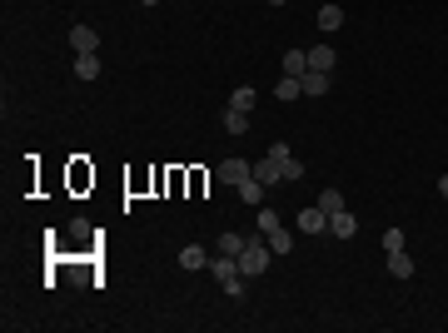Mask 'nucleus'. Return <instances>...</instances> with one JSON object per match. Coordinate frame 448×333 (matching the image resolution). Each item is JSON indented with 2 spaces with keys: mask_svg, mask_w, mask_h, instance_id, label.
Wrapping results in <instances>:
<instances>
[{
  "mask_svg": "<svg viewBox=\"0 0 448 333\" xmlns=\"http://www.w3.org/2000/svg\"><path fill=\"white\" fill-rule=\"evenodd\" d=\"M209 273L219 278V288H224V293H235V298L245 293V273H240V264H235L230 254H214V259H209Z\"/></svg>",
  "mask_w": 448,
  "mask_h": 333,
  "instance_id": "f257e3e1",
  "label": "nucleus"
},
{
  "mask_svg": "<svg viewBox=\"0 0 448 333\" xmlns=\"http://www.w3.org/2000/svg\"><path fill=\"white\" fill-rule=\"evenodd\" d=\"M259 239H264V234H259ZM259 239H250V244H245V254L235 259L245 278H259V273L269 269V259H274V249H269V244H259Z\"/></svg>",
  "mask_w": 448,
  "mask_h": 333,
  "instance_id": "f03ea898",
  "label": "nucleus"
},
{
  "mask_svg": "<svg viewBox=\"0 0 448 333\" xmlns=\"http://www.w3.org/2000/svg\"><path fill=\"white\" fill-rule=\"evenodd\" d=\"M70 50L75 55H95L100 50V30L95 26H70Z\"/></svg>",
  "mask_w": 448,
  "mask_h": 333,
  "instance_id": "7ed1b4c3",
  "label": "nucleus"
},
{
  "mask_svg": "<svg viewBox=\"0 0 448 333\" xmlns=\"http://www.w3.org/2000/svg\"><path fill=\"white\" fill-rule=\"evenodd\" d=\"M254 174V159H219V184H245Z\"/></svg>",
  "mask_w": 448,
  "mask_h": 333,
  "instance_id": "20e7f679",
  "label": "nucleus"
},
{
  "mask_svg": "<svg viewBox=\"0 0 448 333\" xmlns=\"http://www.w3.org/2000/svg\"><path fill=\"white\" fill-rule=\"evenodd\" d=\"M329 234H334V239H354V234H359V219H354L349 209H339V214H329Z\"/></svg>",
  "mask_w": 448,
  "mask_h": 333,
  "instance_id": "39448f33",
  "label": "nucleus"
},
{
  "mask_svg": "<svg viewBox=\"0 0 448 333\" xmlns=\"http://www.w3.org/2000/svg\"><path fill=\"white\" fill-rule=\"evenodd\" d=\"M179 269H189V273H194V269H209V249H204V244H184V249H179Z\"/></svg>",
  "mask_w": 448,
  "mask_h": 333,
  "instance_id": "423d86ee",
  "label": "nucleus"
},
{
  "mask_svg": "<svg viewBox=\"0 0 448 333\" xmlns=\"http://www.w3.org/2000/svg\"><path fill=\"white\" fill-rule=\"evenodd\" d=\"M334 65H339L334 45H314V50H309V70H324V75H334Z\"/></svg>",
  "mask_w": 448,
  "mask_h": 333,
  "instance_id": "0eeeda50",
  "label": "nucleus"
},
{
  "mask_svg": "<svg viewBox=\"0 0 448 333\" xmlns=\"http://www.w3.org/2000/svg\"><path fill=\"white\" fill-rule=\"evenodd\" d=\"M254 179H259L264 189H269V184H279V179H284V169H279V159H269V154H264V159H254Z\"/></svg>",
  "mask_w": 448,
  "mask_h": 333,
  "instance_id": "6e6552de",
  "label": "nucleus"
},
{
  "mask_svg": "<svg viewBox=\"0 0 448 333\" xmlns=\"http://www.w3.org/2000/svg\"><path fill=\"white\" fill-rule=\"evenodd\" d=\"M324 229H329V214H324V209H319V204H314V209H304V214H299V234H324Z\"/></svg>",
  "mask_w": 448,
  "mask_h": 333,
  "instance_id": "1a4fd4ad",
  "label": "nucleus"
},
{
  "mask_svg": "<svg viewBox=\"0 0 448 333\" xmlns=\"http://www.w3.org/2000/svg\"><path fill=\"white\" fill-rule=\"evenodd\" d=\"M319 30H324V35L344 30V6H324V11H319Z\"/></svg>",
  "mask_w": 448,
  "mask_h": 333,
  "instance_id": "9d476101",
  "label": "nucleus"
},
{
  "mask_svg": "<svg viewBox=\"0 0 448 333\" xmlns=\"http://www.w3.org/2000/svg\"><path fill=\"white\" fill-rule=\"evenodd\" d=\"M299 95H304V80H299V75H284V80L274 85V100H284V105L299 100Z\"/></svg>",
  "mask_w": 448,
  "mask_h": 333,
  "instance_id": "9b49d317",
  "label": "nucleus"
},
{
  "mask_svg": "<svg viewBox=\"0 0 448 333\" xmlns=\"http://www.w3.org/2000/svg\"><path fill=\"white\" fill-rule=\"evenodd\" d=\"M245 244H250L245 234H219V244H214V254H230V259H240V254H245Z\"/></svg>",
  "mask_w": 448,
  "mask_h": 333,
  "instance_id": "f8f14e48",
  "label": "nucleus"
},
{
  "mask_svg": "<svg viewBox=\"0 0 448 333\" xmlns=\"http://www.w3.org/2000/svg\"><path fill=\"white\" fill-rule=\"evenodd\" d=\"M75 80H100V55H75Z\"/></svg>",
  "mask_w": 448,
  "mask_h": 333,
  "instance_id": "ddd939ff",
  "label": "nucleus"
},
{
  "mask_svg": "<svg viewBox=\"0 0 448 333\" xmlns=\"http://www.w3.org/2000/svg\"><path fill=\"white\" fill-rule=\"evenodd\" d=\"M299 80H304V95H329V75L324 70H304Z\"/></svg>",
  "mask_w": 448,
  "mask_h": 333,
  "instance_id": "4468645a",
  "label": "nucleus"
},
{
  "mask_svg": "<svg viewBox=\"0 0 448 333\" xmlns=\"http://www.w3.org/2000/svg\"><path fill=\"white\" fill-rule=\"evenodd\" d=\"M388 273H393V278H413V259H408V249L388 254Z\"/></svg>",
  "mask_w": 448,
  "mask_h": 333,
  "instance_id": "2eb2a0df",
  "label": "nucleus"
},
{
  "mask_svg": "<svg viewBox=\"0 0 448 333\" xmlns=\"http://www.w3.org/2000/svg\"><path fill=\"white\" fill-rule=\"evenodd\" d=\"M309 70V50H284V75H304Z\"/></svg>",
  "mask_w": 448,
  "mask_h": 333,
  "instance_id": "dca6fc26",
  "label": "nucleus"
},
{
  "mask_svg": "<svg viewBox=\"0 0 448 333\" xmlns=\"http://www.w3.org/2000/svg\"><path fill=\"white\" fill-rule=\"evenodd\" d=\"M224 130H230V135H245V130H250V115L230 105V110H224Z\"/></svg>",
  "mask_w": 448,
  "mask_h": 333,
  "instance_id": "f3484780",
  "label": "nucleus"
},
{
  "mask_svg": "<svg viewBox=\"0 0 448 333\" xmlns=\"http://www.w3.org/2000/svg\"><path fill=\"white\" fill-rule=\"evenodd\" d=\"M254 100H259V95H254V85H240V90L230 95V105H235V110H245V115L254 110Z\"/></svg>",
  "mask_w": 448,
  "mask_h": 333,
  "instance_id": "a211bd4d",
  "label": "nucleus"
},
{
  "mask_svg": "<svg viewBox=\"0 0 448 333\" xmlns=\"http://www.w3.org/2000/svg\"><path fill=\"white\" fill-rule=\"evenodd\" d=\"M235 189H240V199H245V204H259V199H264V184H259L254 174H250L245 184H235Z\"/></svg>",
  "mask_w": 448,
  "mask_h": 333,
  "instance_id": "6ab92c4d",
  "label": "nucleus"
},
{
  "mask_svg": "<svg viewBox=\"0 0 448 333\" xmlns=\"http://www.w3.org/2000/svg\"><path fill=\"white\" fill-rule=\"evenodd\" d=\"M314 204H319V209H324V214H339V209H349V204H344V194H339V189H324V194H319V199H314Z\"/></svg>",
  "mask_w": 448,
  "mask_h": 333,
  "instance_id": "aec40b11",
  "label": "nucleus"
},
{
  "mask_svg": "<svg viewBox=\"0 0 448 333\" xmlns=\"http://www.w3.org/2000/svg\"><path fill=\"white\" fill-rule=\"evenodd\" d=\"M264 239H269V249H274V254H289V249H294V239H289V229H284V224H279L274 234H264Z\"/></svg>",
  "mask_w": 448,
  "mask_h": 333,
  "instance_id": "412c9836",
  "label": "nucleus"
},
{
  "mask_svg": "<svg viewBox=\"0 0 448 333\" xmlns=\"http://www.w3.org/2000/svg\"><path fill=\"white\" fill-rule=\"evenodd\" d=\"M408 239H403V229H383V254H398Z\"/></svg>",
  "mask_w": 448,
  "mask_h": 333,
  "instance_id": "4be33fe9",
  "label": "nucleus"
},
{
  "mask_svg": "<svg viewBox=\"0 0 448 333\" xmlns=\"http://www.w3.org/2000/svg\"><path fill=\"white\" fill-rule=\"evenodd\" d=\"M279 169H284V179H289V184H294V179H304V164H299V159H294V154H289V159H284V164H279Z\"/></svg>",
  "mask_w": 448,
  "mask_h": 333,
  "instance_id": "5701e85b",
  "label": "nucleus"
},
{
  "mask_svg": "<svg viewBox=\"0 0 448 333\" xmlns=\"http://www.w3.org/2000/svg\"><path fill=\"white\" fill-rule=\"evenodd\" d=\"M279 229V214L274 209H259V234H274Z\"/></svg>",
  "mask_w": 448,
  "mask_h": 333,
  "instance_id": "b1692460",
  "label": "nucleus"
},
{
  "mask_svg": "<svg viewBox=\"0 0 448 333\" xmlns=\"http://www.w3.org/2000/svg\"><path fill=\"white\" fill-rule=\"evenodd\" d=\"M438 194H443V199H448V174H443V179H438Z\"/></svg>",
  "mask_w": 448,
  "mask_h": 333,
  "instance_id": "393cba45",
  "label": "nucleus"
},
{
  "mask_svg": "<svg viewBox=\"0 0 448 333\" xmlns=\"http://www.w3.org/2000/svg\"><path fill=\"white\" fill-rule=\"evenodd\" d=\"M140 6H159V0H140Z\"/></svg>",
  "mask_w": 448,
  "mask_h": 333,
  "instance_id": "a878e982",
  "label": "nucleus"
},
{
  "mask_svg": "<svg viewBox=\"0 0 448 333\" xmlns=\"http://www.w3.org/2000/svg\"><path fill=\"white\" fill-rule=\"evenodd\" d=\"M269 6H284V0H269Z\"/></svg>",
  "mask_w": 448,
  "mask_h": 333,
  "instance_id": "bb28decb",
  "label": "nucleus"
}]
</instances>
